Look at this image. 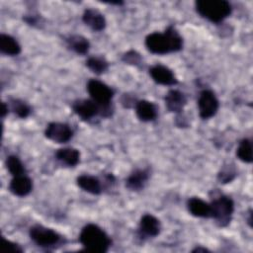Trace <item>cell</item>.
<instances>
[{"label": "cell", "mask_w": 253, "mask_h": 253, "mask_svg": "<svg viewBox=\"0 0 253 253\" xmlns=\"http://www.w3.org/2000/svg\"><path fill=\"white\" fill-rule=\"evenodd\" d=\"M210 250L209 249H207L206 247H203V246H197V247H195L193 250H192V252L193 253H196V252H209Z\"/></svg>", "instance_id": "obj_31"}, {"label": "cell", "mask_w": 253, "mask_h": 253, "mask_svg": "<svg viewBox=\"0 0 253 253\" xmlns=\"http://www.w3.org/2000/svg\"><path fill=\"white\" fill-rule=\"evenodd\" d=\"M73 112L85 122H89L97 116H101V108L92 99H81L73 102Z\"/></svg>", "instance_id": "obj_10"}, {"label": "cell", "mask_w": 253, "mask_h": 253, "mask_svg": "<svg viewBox=\"0 0 253 253\" xmlns=\"http://www.w3.org/2000/svg\"><path fill=\"white\" fill-rule=\"evenodd\" d=\"M21 45L15 38L7 34L0 35V51L9 56H15L21 53Z\"/></svg>", "instance_id": "obj_21"}, {"label": "cell", "mask_w": 253, "mask_h": 253, "mask_svg": "<svg viewBox=\"0 0 253 253\" xmlns=\"http://www.w3.org/2000/svg\"><path fill=\"white\" fill-rule=\"evenodd\" d=\"M79 241L86 251L105 253L112 245L111 237L104 229L94 223L86 224L80 231Z\"/></svg>", "instance_id": "obj_2"}, {"label": "cell", "mask_w": 253, "mask_h": 253, "mask_svg": "<svg viewBox=\"0 0 253 253\" xmlns=\"http://www.w3.org/2000/svg\"><path fill=\"white\" fill-rule=\"evenodd\" d=\"M11 111L21 119H26L31 114V107L21 99H10Z\"/></svg>", "instance_id": "obj_25"}, {"label": "cell", "mask_w": 253, "mask_h": 253, "mask_svg": "<svg viewBox=\"0 0 253 253\" xmlns=\"http://www.w3.org/2000/svg\"><path fill=\"white\" fill-rule=\"evenodd\" d=\"M122 59L125 63H127V64H130L133 66H139L142 62V58H141L140 54L136 50H133V49L126 51L123 55Z\"/></svg>", "instance_id": "obj_27"}, {"label": "cell", "mask_w": 253, "mask_h": 253, "mask_svg": "<svg viewBox=\"0 0 253 253\" xmlns=\"http://www.w3.org/2000/svg\"><path fill=\"white\" fill-rule=\"evenodd\" d=\"M44 136L53 142L65 143L73 136V130L67 124L52 122L46 126Z\"/></svg>", "instance_id": "obj_8"}, {"label": "cell", "mask_w": 253, "mask_h": 253, "mask_svg": "<svg viewBox=\"0 0 253 253\" xmlns=\"http://www.w3.org/2000/svg\"><path fill=\"white\" fill-rule=\"evenodd\" d=\"M86 66L93 73H95L97 75H101L108 70L109 62L107 61V59L104 56L94 55V56H90L87 58Z\"/></svg>", "instance_id": "obj_22"}, {"label": "cell", "mask_w": 253, "mask_h": 253, "mask_svg": "<svg viewBox=\"0 0 253 253\" xmlns=\"http://www.w3.org/2000/svg\"><path fill=\"white\" fill-rule=\"evenodd\" d=\"M135 114L139 121L148 123L157 118V107L154 103L147 100H139L134 105Z\"/></svg>", "instance_id": "obj_17"}, {"label": "cell", "mask_w": 253, "mask_h": 253, "mask_svg": "<svg viewBox=\"0 0 253 253\" xmlns=\"http://www.w3.org/2000/svg\"><path fill=\"white\" fill-rule=\"evenodd\" d=\"M82 21L94 32H101L107 26L105 16L100 11L94 8H87L84 10L82 15Z\"/></svg>", "instance_id": "obj_14"}, {"label": "cell", "mask_w": 253, "mask_h": 253, "mask_svg": "<svg viewBox=\"0 0 253 253\" xmlns=\"http://www.w3.org/2000/svg\"><path fill=\"white\" fill-rule=\"evenodd\" d=\"M148 72L152 80L157 84L164 85V86H173L178 84V80L174 72L165 65H162V64L152 65L149 68Z\"/></svg>", "instance_id": "obj_11"}, {"label": "cell", "mask_w": 253, "mask_h": 253, "mask_svg": "<svg viewBox=\"0 0 253 253\" xmlns=\"http://www.w3.org/2000/svg\"><path fill=\"white\" fill-rule=\"evenodd\" d=\"M247 222L249 224L250 227H252V210L250 209L248 211V218H247Z\"/></svg>", "instance_id": "obj_32"}, {"label": "cell", "mask_w": 253, "mask_h": 253, "mask_svg": "<svg viewBox=\"0 0 253 253\" xmlns=\"http://www.w3.org/2000/svg\"><path fill=\"white\" fill-rule=\"evenodd\" d=\"M195 8L202 18L214 24L221 23L232 12L231 4L226 0H198Z\"/></svg>", "instance_id": "obj_3"}, {"label": "cell", "mask_w": 253, "mask_h": 253, "mask_svg": "<svg viewBox=\"0 0 253 253\" xmlns=\"http://www.w3.org/2000/svg\"><path fill=\"white\" fill-rule=\"evenodd\" d=\"M5 165L13 177L26 174V168L17 155H9L5 160Z\"/></svg>", "instance_id": "obj_24"}, {"label": "cell", "mask_w": 253, "mask_h": 253, "mask_svg": "<svg viewBox=\"0 0 253 253\" xmlns=\"http://www.w3.org/2000/svg\"><path fill=\"white\" fill-rule=\"evenodd\" d=\"M32 190L33 181L26 174L14 176L10 181L9 191L17 197H26L32 192Z\"/></svg>", "instance_id": "obj_15"}, {"label": "cell", "mask_w": 253, "mask_h": 253, "mask_svg": "<svg viewBox=\"0 0 253 253\" xmlns=\"http://www.w3.org/2000/svg\"><path fill=\"white\" fill-rule=\"evenodd\" d=\"M3 241V247H4V252H15V253H22L24 249L19 245L18 243H15L9 239H6L5 237L2 238Z\"/></svg>", "instance_id": "obj_28"}, {"label": "cell", "mask_w": 253, "mask_h": 253, "mask_svg": "<svg viewBox=\"0 0 253 253\" xmlns=\"http://www.w3.org/2000/svg\"><path fill=\"white\" fill-rule=\"evenodd\" d=\"M236 156L239 160L244 163H251L253 160L252 157V142L249 138H243L240 140L237 150Z\"/></svg>", "instance_id": "obj_23"}, {"label": "cell", "mask_w": 253, "mask_h": 253, "mask_svg": "<svg viewBox=\"0 0 253 253\" xmlns=\"http://www.w3.org/2000/svg\"><path fill=\"white\" fill-rule=\"evenodd\" d=\"M187 209L189 212L196 217L210 218L211 217V204L199 197H192L187 201Z\"/></svg>", "instance_id": "obj_16"}, {"label": "cell", "mask_w": 253, "mask_h": 253, "mask_svg": "<svg viewBox=\"0 0 253 253\" xmlns=\"http://www.w3.org/2000/svg\"><path fill=\"white\" fill-rule=\"evenodd\" d=\"M137 101H135L130 95L128 94H124L122 99H121V103L125 108H130L132 106H134L136 104Z\"/></svg>", "instance_id": "obj_29"}, {"label": "cell", "mask_w": 253, "mask_h": 253, "mask_svg": "<svg viewBox=\"0 0 253 253\" xmlns=\"http://www.w3.org/2000/svg\"><path fill=\"white\" fill-rule=\"evenodd\" d=\"M211 218L219 227L227 226L233 215L234 202L233 200L223 194L213 193L211 201Z\"/></svg>", "instance_id": "obj_5"}, {"label": "cell", "mask_w": 253, "mask_h": 253, "mask_svg": "<svg viewBox=\"0 0 253 253\" xmlns=\"http://www.w3.org/2000/svg\"><path fill=\"white\" fill-rule=\"evenodd\" d=\"M160 231L161 223L156 216L150 213H145L140 217L137 228V235L139 239L145 240L148 238H153L157 236Z\"/></svg>", "instance_id": "obj_9"}, {"label": "cell", "mask_w": 253, "mask_h": 253, "mask_svg": "<svg viewBox=\"0 0 253 253\" xmlns=\"http://www.w3.org/2000/svg\"><path fill=\"white\" fill-rule=\"evenodd\" d=\"M9 110H10L9 105H8L7 103L3 102V103H2V106H1V117H2V119H4V118L8 115Z\"/></svg>", "instance_id": "obj_30"}, {"label": "cell", "mask_w": 253, "mask_h": 253, "mask_svg": "<svg viewBox=\"0 0 253 253\" xmlns=\"http://www.w3.org/2000/svg\"><path fill=\"white\" fill-rule=\"evenodd\" d=\"M29 236L36 245L42 248H53L63 241L61 234L41 224L33 225L29 230Z\"/></svg>", "instance_id": "obj_6"}, {"label": "cell", "mask_w": 253, "mask_h": 253, "mask_svg": "<svg viewBox=\"0 0 253 253\" xmlns=\"http://www.w3.org/2000/svg\"><path fill=\"white\" fill-rule=\"evenodd\" d=\"M149 177H150V172L148 168L135 169L126 179L125 181L126 188L134 192L140 191L147 184Z\"/></svg>", "instance_id": "obj_13"}, {"label": "cell", "mask_w": 253, "mask_h": 253, "mask_svg": "<svg viewBox=\"0 0 253 253\" xmlns=\"http://www.w3.org/2000/svg\"><path fill=\"white\" fill-rule=\"evenodd\" d=\"M55 158L63 165L74 167L79 163L80 152L73 147H62L56 150Z\"/></svg>", "instance_id": "obj_19"}, {"label": "cell", "mask_w": 253, "mask_h": 253, "mask_svg": "<svg viewBox=\"0 0 253 253\" xmlns=\"http://www.w3.org/2000/svg\"><path fill=\"white\" fill-rule=\"evenodd\" d=\"M64 42L69 49L77 54H86L90 48L89 41L81 35H70L64 38Z\"/></svg>", "instance_id": "obj_20"}, {"label": "cell", "mask_w": 253, "mask_h": 253, "mask_svg": "<svg viewBox=\"0 0 253 253\" xmlns=\"http://www.w3.org/2000/svg\"><path fill=\"white\" fill-rule=\"evenodd\" d=\"M87 91L91 99L100 106L101 117H111L114 113L112 106V99L115 94L114 90L98 79H90L87 83Z\"/></svg>", "instance_id": "obj_4"}, {"label": "cell", "mask_w": 253, "mask_h": 253, "mask_svg": "<svg viewBox=\"0 0 253 253\" xmlns=\"http://www.w3.org/2000/svg\"><path fill=\"white\" fill-rule=\"evenodd\" d=\"M235 177H236V171H235L234 167L229 166V165L224 166L217 174V180L222 184L231 182L232 180H234Z\"/></svg>", "instance_id": "obj_26"}, {"label": "cell", "mask_w": 253, "mask_h": 253, "mask_svg": "<svg viewBox=\"0 0 253 253\" xmlns=\"http://www.w3.org/2000/svg\"><path fill=\"white\" fill-rule=\"evenodd\" d=\"M219 108V102L213 91L205 89L200 92L198 98L199 115L203 120H208L215 116Z\"/></svg>", "instance_id": "obj_7"}, {"label": "cell", "mask_w": 253, "mask_h": 253, "mask_svg": "<svg viewBox=\"0 0 253 253\" xmlns=\"http://www.w3.org/2000/svg\"><path fill=\"white\" fill-rule=\"evenodd\" d=\"M76 183L79 188L92 195H100L103 191L101 180L92 175L82 174L77 177Z\"/></svg>", "instance_id": "obj_18"}, {"label": "cell", "mask_w": 253, "mask_h": 253, "mask_svg": "<svg viewBox=\"0 0 253 253\" xmlns=\"http://www.w3.org/2000/svg\"><path fill=\"white\" fill-rule=\"evenodd\" d=\"M144 42L148 51L158 55L176 52L183 47V38L173 25L168 26L163 33L147 35Z\"/></svg>", "instance_id": "obj_1"}, {"label": "cell", "mask_w": 253, "mask_h": 253, "mask_svg": "<svg viewBox=\"0 0 253 253\" xmlns=\"http://www.w3.org/2000/svg\"><path fill=\"white\" fill-rule=\"evenodd\" d=\"M164 102H165L166 109L169 112L178 115L183 112L185 106L187 105L188 100L185 93L177 89H171L165 95Z\"/></svg>", "instance_id": "obj_12"}]
</instances>
